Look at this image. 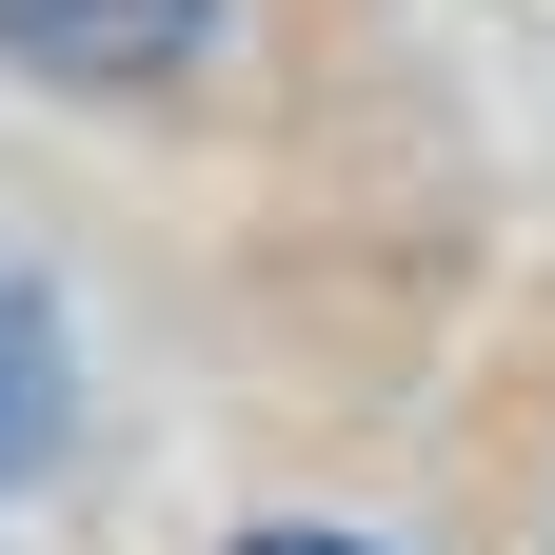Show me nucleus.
Returning <instances> with one entry per match:
<instances>
[{
  "mask_svg": "<svg viewBox=\"0 0 555 555\" xmlns=\"http://www.w3.org/2000/svg\"><path fill=\"white\" fill-rule=\"evenodd\" d=\"M198 40H219V0H0V60H40V80H100V100L179 80Z\"/></svg>",
  "mask_w": 555,
  "mask_h": 555,
  "instance_id": "obj_1",
  "label": "nucleus"
},
{
  "mask_svg": "<svg viewBox=\"0 0 555 555\" xmlns=\"http://www.w3.org/2000/svg\"><path fill=\"white\" fill-rule=\"evenodd\" d=\"M60 456V298L40 278H0V476Z\"/></svg>",
  "mask_w": 555,
  "mask_h": 555,
  "instance_id": "obj_2",
  "label": "nucleus"
},
{
  "mask_svg": "<svg viewBox=\"0 0 555 555\" xmlns=\"http://www.w3.org/2000/svg\"><path fill=\"white\" fill-rule=\"evenodd\" d=\"M238 555H358V535H238Z\"/></svg>",
  "mask_w": 555,
  "mask_h": 555,
  "instance_id": "obj_3",
  "label": "nucleus"
}]
</instances>
